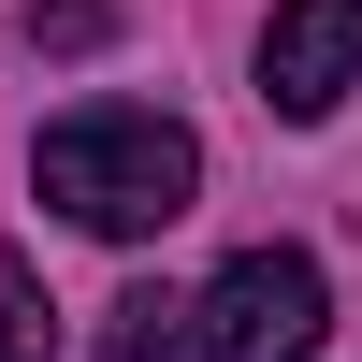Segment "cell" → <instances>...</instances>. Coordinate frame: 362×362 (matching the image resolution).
I'll use <instances>...</instances> for the list:
<instances>
[{
	"label": "cell",
	"mask_w": 362,
	"mask_h": 362,
	"mask_svg": "<svg viewBox=\"0 0 362 362\" xmlns=\"http://www.w3.org/2000/svg\"><path fill=\"white\" fill-rule=\"evenodd\" d=\"M29 174H44V203L73 232H102V247H145V232H174L203 203V145H189V116H160V102L58 116V131L29 145Z\"/></svg>",
	"instance_id": "cell-1"
},
{
	"label": "cell",
	"mask_w": 362,
	"mask_h": 362,
	"mask_svg": "<svg viewBox=\"0 0 362 362\" xmlns=\"http://www.w3.org/2000/svg\"><path fill=\"white\" fill-rule=\"evenodd\" d=\"M102 362H189V305L131 290V305H116V334H102Z\"/></svg>",
	"instance_id": "cell-5"
},
{
	"label": "cell",
	"mask_w": 362,
	"mask_h": 362,
	"mask_svg": "<svg viewBox=\"0 0 362 362\" xmlns=\"http://www.w3.org/2000/svg\"><path fill=\"white\" fill-rule=\"evenodd\" d=\"M0 362H58V305H44V276L15 247H0Z\"/></svg>",
	"instance_id": "cell-4"
},
{
	"label": "cell",
	"mask_w": 362,
	"mask_h": 362,
	"mask_svg": "<svg viewBox=\"0 0 362 362\" xmlns=\"http://www.w3.org/2000/svg\"><path fill=\"white\" fill-rule=\"evenodd\" d=\"M29 44H102V0H29Z\"/></svg>",
	"instance_id": "cell-6"
},
{
	"label": "cell",
	"mask_w": 362,
	"mask_h": 362,
	"mask_svg": "<svg viewBox=\"0 0 362 362\" xmlns=\"http://www.w3.org/2000/svg\"><path fill=\"white\" fill-rule=\"evenodd\" d=\"M362 87V0H276L261 29V102L276 116H334Z\"/></svg>",
	"instance_id": "cell-3"
},
{
	"label": "cell",
	"mask_w": 362,
	"mask_h": 362,
	"mask_svg": "<svg viewBox=\"0 0 362 362\" xmlns=\"http://www.w3.org/2000/svg\"><path fill=\"white\" fill-rule=\"evenodd\" d=\"M319 334H334V290L305 247H232L189 305V362H319Z\"/></svg>",
	"instance_id": "cell-2"
}]
</instances>
